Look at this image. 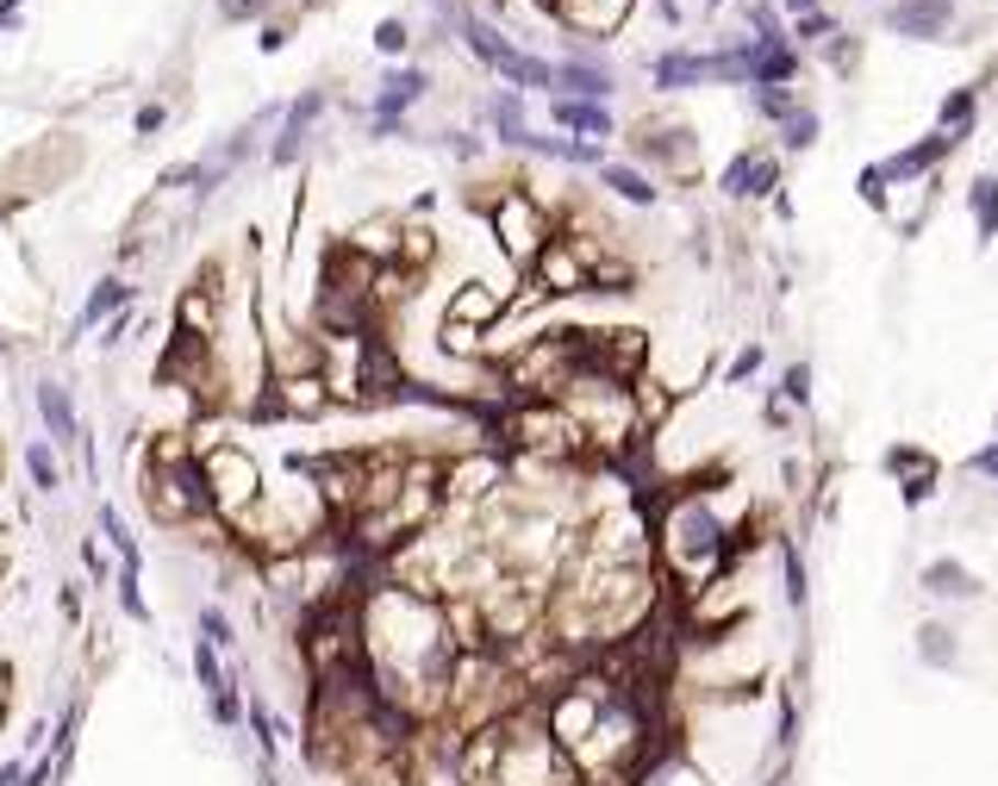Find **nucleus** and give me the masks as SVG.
I'll return each instance as SVG.
<instances>
[{"label":"nucleus","instance_id":"72a5a7b5","mask_svg":"<svg viewBox=\"0 0 998 786\" xmlns=\"http://www.w3.org/2000/svg\"><path fill=\"white\" fill-rule=\"evenodd\" d=\"M811 144H818V113H811V107L780 119V151H811Z\"/></svg>","mask_w":998,"mask_h":786},{"label":"nucleus","instance_id":"603ef678","mask_svg":"<svg viewBox=\"0 0 998 786\" xmlns=\"http://www.w3.org/2000/svg\"><path fill=\"white\" fill-rule=\"evenodd\" d=\"M20 774H25V762H0V786H20Z\"/></svg>","mask_w":998,"mask_h":786},{"label":"nucleus","instance_id":"4c0bfd02","mask_svg":"<svg viewBox=\"0 0 998 786\" xmlns=\"http://www.w3.org/2000/svg\"><path fill=\"white\" fill-rule=\"evenodd\" d=\"M100 531H107V543L119 550V562H125V556H137V538L125 531V518H119L113 506H100Z\"/></svg>","mask_w":998,"mask_h":786},{"label":"nucleus","instance_id":"e433bc0d","mask_svg":"<svg viewBox=\"0 0 998 786\" xmlns=\"http://www.w3.org/2000/svg\"><path fill=\"white\" fill-rule=\"evenodd\" d=\"M787 406H811V363H792L787 375H780V387H774Z\"/></svg>","mask_w":998,"mask_h":786},{"label":"nucleus","instance_id":"bb28decb","mask_svg":"<svg viewBox=\"0 0 998 786\" xmlns=\"http://www.w3.org/2000/svg\"><path fill=\"white\" fill-rule=\"evenodd\" d=\"M244 724H250V737H256V749H263V755L275 762L288 730H281V718L269 711V699H263V693H244Z\"/></svg>","mask_w":998,"mask_h":786},{"label":"nucleus","instance_id":"dca6fc26","mask_svg":"<svg viewBox=\"0 0 998 786\" xmlns=\"http://www.w3.org/2000/svg\"><path fill=\"white\" fill-rule=\"evenodd\" d=\"M955 144H961V137H949V132H930L923 144H905L899 156H886V163H874V169L886 175V188H892V181H923V175L936 169L942 156L955 151Z\"/></svg>","mask_w":998,"mask_h":786},{"label":"nucleus","instance_id":"bf43d9fd","mask_svg":"<svg viewBox=\"0 0 998 786\" xmlns=\"http://www.w3.org/2000/svg\"><path fill=\"white\" fill-rule=\"evenodd\" d=\"M0 344H7V337H0Z\"/></svg>","mask_w":998,"mask_h":786},{"label":"nucleus","instance_id":"4468645a","mask_svg":"<svg viewBox=\"0 0 998 786\" xmlns=\"http://www.w3.org/2000/svg\"><path fill=\"white\" fill-rule=\"evenodd\" d=\"M655 88L662 95H680V88H706V81H724V51L718 57H692V51H668V57H655Z\"/></svg>","mask_w":998,"mask_h":786},{"label":"nucleus","instance_id":"a19ab883","mask_svg":"<svg viewBox=\"0 0 998 786\" xmlns=\"http://www.w3.org/2000/svg\"><path fill=\"white\" fill-rule=\"evenodd\" d=\"M755 375H762V344H748L743 356L724 368V381H730V387H736V381H755Z\"/></svg>","mask_w":998,"mask_h":786},{"label":"nucleus","instance_id":"f704fd0d","mask_svg":"<svg viewBox=\"0 0 998 786\" xmlns=\"http://www.w3.org/2000/svg\"><path fill=\"white\" fill-rule=\"evenodd\" d=\"M748 100H755V113L768 119V125H780V119H792V113H799L792 88H748Z\"/></svg>","mask_w":998,"mask_h":786},{"label":"nucleus","instance_id":"423d86ee","mask_svg":"<svg viewBox=\"0 0 998 786\" xmlns=\"http://www.w3.org/2000/svg\"><path fill=\"white\" fill-rule=\"evenodd\" d=\"M524 275H531V294H537V300H568V294H587V250H580L568 231H556V237L543 244V256Z\"/></svg>","mask_w":998,"mask_h":786},{"label":"nucleus","instance_id":"ddd939ff","mask_svg":"<svg viewBox=\"0 0 998 786\" xmlns=\"http://www.w3.org/2000/svg\"><path fill=\"white\" fill-rule=\"evenodd\" d=\"M506 294L487 288V281H462L456 294H450V312H443V325H468V331H494L499 319H506Z\"/></svg>","mask_w":998,"mask_h":786},{"label":"nucleus","instance_id":"c9c22d12","mask_svg":"<svg viewBox=\"0 0 998 786\" xmlns=\"http://www.w3.org/2000/svg\"><path fill=\"white\" fill-rule=\"evenodd\" d=\"M855 193H862V200H867L874 212H892V188H886V175L874 169V163H867V169L855 175Z\"/></svg>","mask_w":998,"mask_h":786},{"label":"nucleus","instance_id":"7ed1b4c3","mask_svg":"<svg viewBox=\"0 0 998 786\" xmlns=\"http://www.w3.org/2000/svg\"><path fill=\"white\" fill-rule=\"evenodd\" d=\"M193 462H200V480H207L212 512L225 518V524H244V518L256 512V499H263V475H256L250 450L219 438V443H193Z\"/></svg>","mask_w":998,"mask_h":786},{"label":"nucleus","instance_id":"1a4fd4ad","mask_svg":"<svg viewBox=\"0 0 998 786\" xmlns=\"http://www.w3.org/2000/svg\"><path fill=\"white\" fill-rule=\"evenodd\" d=\"M631 151L643 156V163H655V169H668V175H692L699 169V137L687 132V125H636L631 137Z\"/></svg>","mask_w":998,"mask_h":786},{"label":"nucleus","instance_id":"f8f14e48","mask_svg":"<svg viewBox=\"0 0 998 786\" xmlns=\"http://www.w3.org/2000/svg\"><path fill=\"white\" fill-rule=\"evenodd\" d=\"M325 100H331L325 88H307V95H300L288 113H281V132H275V144H269V163H275V169H293V163H300L312 125H319V113H325Z\"/></svg>","mask_w":998,"mask_h":786},{"label":"nucleus","instance_id":"3c124183","mask_svg":"<svg viewBox=\"0 0 998 786\" xmlns=\"http://www.w3.org/2000/svg\"><path fill=\"white\" fill-rule=\"evenodd\" d=\"M57 606H63V618H69V624L81 618V594H76V587H63V594H57Z\"/></svg>","mask_w":998,"mask_h":786},{"label":"nucleus","instance_id":"4d7b16f0","mask_svg":"<svg viewBox=\"0 0 998 786\" xmlns=\"http://www.w3.org/2000/svg\"><path fill=\"white\" fill-rule=\"evenodd\" d=\"M711 7H724V0H711Z\"/></svg>","mask_w":998,"mask_h":786},{"label":"nucleus","instance_id":"6ab92c4d","mask_svg":"<svg viewBox=\"0 0 998 786\" xmlns=\"http://www.w3.org/2000/svg\"><path fill=\"white\" fill-rule=\"evenodd\" d=\"M612 88H618V76L599 57H568V63H556V95H568V100H606Z\"/></svg>","mask_w":998,"mask_h":786},{"label":"nucleus","instance_id":"37998d69","mask_svg":"<svg viewBox=\"0 0 998 786\" xmlns=\"http://www.w3.org/2000/svg\"><path fill=\"white\" fill-rule=\"evenodd\" d=\"M132 125H137V137H156L163 125H169V107H156V100H151V107H137Z\"/></svg>","mask_w":998,"mask_h":786},{"label":"nucleus","instance_id":"a211bd4d","mask_svg":"<svg viewBox=\"0 0 998 786\" xmlns=\"http://www.w3.org/2000/svg\"><path fill=\"white\" fill-rule=\"evenodd\" d=\"M886 25H892L899 38H942V32L955 25V0H899Z\"/></svg>","mask_w":998,"mask_h":786},{"label":"nucleus","instance_id":"0eeeda50","mask_svg":"<svg viewBox=\"0 0 998 786\" xmlns=\"http://www.w3.org/2000/svg\"><path fill=\"white\" fill-rule=\"evenodd\" d=\"M718 188H724V200H774L780 193V151H768V144L736 151L718 175Z\"/></svg>","mask_w":998,"mask_h":786},{"label":"nucleus","instance_id":"b1692460","mask_svg":"<svg viewBox=\"0 0 998 786\" xmlns=\"http://www.w3.org/2000/svg\"><path fill=\"white\" fill-rule=\"evenodd\" d=\"M918 662L923 668H936V674H955L961 668V643H955V631L949 624H918Z\"/></svg>","mask_w":998,"mask_h":786},{"label":"nucleus","instance_id":"20e7f679","mask_svg":"<svg viewBox=\"0 0 998 786\" xmlns=\"http://www.w3.org/2000/svg\"><path fill=\"white\" fill-rule=\"evenodd\" d=\"M480 212H487V225H494V237H499V250H506V263H512V269H531V263L543 256V244L556 237L543 200L524 188V181H506V188H499Z\"/></svg>","mask_w":998,"mask_h":786},{"label":"nucleus","instance_id":"49530a36","mask_svg":"<svg viewBox=\"0 0 998 786\" xmlns=\"http://www.w3.org/2000/svg\"><path fill=\"white\" fill-rule=\"evenodd\" d=\"M443 144H450V156H462V163L480 156V137H468V132H443Z\"/></svg>","mask_w":998,"mask_h":786},{"label":"nucleus","instance_id":"864d4df0","mask_svg":"<svg viewBox=\"0 0 998 786\" xmlns=\"http://www.w3.org/2000/svg\"><path fill=\"white\" fill-rule=\"evenodd\" d=\"M13 20H20V0H7V7H0V32H7Z\"/></svg>","mask_w":998,"mask_h":786},{"label":"nucleus","instance_id":"473e14b6","mask_svg":"<svg viewBox=\"0 0 998 786\" xmlns=\"http://www.w3.org/2000/svg\"><path fill=\"white\" fill-rule=\"evenodd\" d=\"M25 475H32V487H38V494H57V487H63L57 450H51V443H32V450H25Z\"/></svg>","mask_w":998,"mask_h":786},{"label":"nucleus","instance_id":"393cba45","mask_svg":"<svg viewBox=\"0 0 998 786\" xmlns=\"http://www.w3.org/2000/svg\"><path fill=\"white\" fill-rule=\"evenodd\" d=\"M768 749L780 755V767L792 762V749H799V693L792 687H774V737Z\"/></svg>","mask_w":998,"mask_h":786},{"label":"nucleus","instance_id":"58836bf2","mask_svg":"<svg viewBox=\"0 0 998 786\" xmlns=\"http://www.w3.org/2000/svg\"><path fill=\"white\" fill-rule=\"evenodd\" d=\"M406 44H412L406 20H381V25H375V51H381V57H406Z\"/></svg>","mask_w":998,"mask_h":786},{"label":"nucleus","instance_id":"7c9ffc66","mask_svg":"<svg viewBox=\"0 0 998 786\" xmlns=\"http://www.w3.org/2000/svg\"><path fill=\"white\" fill-rule=\"evenodd\" d=\"M774 550H780V580H787L780 594H787V606H792V612H806V599H811V575H806V556H799V543H792V538H780Z\"/></svg>","mask_w":998,"mask_h":786},{"label":"nucleus","instance_id":"2f4dec72","mask_svg":"<svg viewBox=\"0 0 998 786\" xmlns=\"http://www.w3.org/2000/svg\"><path fill=\"white\" fill-rule=\"evenodd\" d=\"M193 631L207 636V643H212L219 655H231V650H237V624H231V612H225V606H200V612H193Z\"/></svg>","mask_w":998,"mask_h":786},{"label":"nucleus","instance_id":"5701e85b","mask_svg":"<svg viewBox=\"0 0 998 786\" xmlns=\"http://www.w3.org/2000/svg\"><path fill=\"white\" fill-rule=\"evenodd\" d=\"M137 300V288L125 281V275H107L95 294H88V307H81V319H76V331H95L100 319H113V312H125Z\"/></svg>","mask_w":998,"mask_h":786},{"label":"nucleus","instance_id":"a18cd8bd","mask_svg":"<svg viewBox=\"0 0 998 786\" xmlns=\"http://www.w3.org/2000/svg\"><path fill=\"white\" fill-rule=\"evenodd\" d=\"M219 13L225 20H256V13H269V0H219Z\"/></svg>","mask_w":998,"mask_h":786},{"label":"nucleus","instance_id":"09e8293b","mask_svg":"<svg viewBox=\"0 0 998 786\" xmlns=\"http://www.w3.org/2000/svg\"><path fill=\"white\" fill-rule=\"evenodd\" d=\"M824 57H830V63H836V69H855V44H849V38H843V32H836V38H830V44H824Z\"/></svg>","mask_w":998,"mask_h":786},{"label":"nucleus","instance_id":"052dcab7","mask_svg":"<svg viewBox=\"0 0 998 786\" xmlns=\"http://www.w3.org/2000/svg\"><path fill=\"white\" fill-rule=\"evenodd\" d=\"M892 7H899V0H892Z\"/></svg>","mask_w":998,"mask_h":786},{"label":"nucleus","instance_id":"5fc2aeb1","mask_svg":"<svg viewBox=\"0 0 998 786\" xmlns=\"http://www.w3.org/2000/svg\"><path fill=\"white\" fill-rule=\"evenodd\" d=\"M792 13H799V20H806V13H818V0H787Z\"/></svg>","mask_w":998,"mask_h":786},{"label":"nucleus","instance_id":"6e6552de","mask_svg":"<svg viewBox=\"0 0 998 786\" xmlns=\"http://www.w3.org/2000/svg\"><path fill=\"white\" fill-rule=\"evenodd\" d=\"M431 95V76L424 69H387L381 76V95H375V119H368V132L375 137H393V132H406V113L419 107V100Z\"/></svg>","mask_w":998,"mask_h":786},{"label":"nucleus","instance_id":"ea45409f","mask_svg":"<svg viewBox=\"0 0 998 786\" xmlns=\"http://www.w3.org/2000/svg\"><path fill=\"white\" fill-rule=\"evenodd\" d=\"M830 38H836V20H830L824 7H818V13H806V20H799V44H818V51H824Z\"/></svg>","mask_w":998,"mask_h":786},{"label":"nucleus","instance_id":"13d9d810","mask_svg":"<svg viewBox=\"0 0 998 786\" xmlns=\"http://www.w3.org/2000/svg\"><path fill=\"white\" fill-rule=\"evenodd\" d=\"M307 7H319V0H307Z\"/></svg>","mask_w":998,"mask_h":786},{"label":"nucleus","instance_id":"9b49d317","mask_svg":"<svg viewBox=\"0 0 998 786\" xmlns=\"http://www.w3.org/2000/svg\"><path fill=\"white\" fill-rule=\"evenodd\" d=\"M506 480V462H499V450H475V456H450L443 462V499H456V506H468V499H487Z\"/></svg>","mask_w":998,"mask_h":786},{"label":"nucleus","instance_id":"412c9836","mask_svg":"<svg viewBox=\"0 0 998 786\" xmlns=\"http://www.w3.org/2000/svg\"><path fill=\"white\" fill-rule=\"evenodd\" d=\"M38 419L51 431V443H81V419H76V400L63 381H38Z\"/></svg>","mask_w":998,"mask_h":786},{"label":"nucleus","instance_id":"9d476101","mask_svg":"<svg viewBox=\"0 0 998 786\" xmlns=\"http://www.w3.org/2000/svg\"><path fill=\"white\" fill-rule=\"evenodd\" d=\"M886 475L899 480V499L905 506H911V512H918L923 499H936V480H942V462L930 456V450H918V443H892V450H886Z\"/></svg>","mask_w":998,"mask_h":786},{"label":"nucleus","instance_id":"f3484780","mask_svg":"<svg viewBox=\"0 0 998 786\" xmlns=\"http://www.w3.org/2000/svg\"><path fill=\"white\" fill-rule=\"evenodd\" d=\"M550 119H556L562 132H575L587 137V144H599V137H612L618 132V119L606 100H568V95H550Z\"/></svg>","mask_w":998,"mask_h":786},{"label":"nucleus","instance_id":"6e6d98bb","mask_svg":"<svg viewBox=\"0 0 998 786\" xmlns=\"http://www.w3.org/2000/svg\"><path fill=\"white\" fill-rule=\"evenodd\" d=\"M0 219H7V200H0Z\"/></svg>","mask_w":998,"mask_h":786},{"label":"nucleus","instance_id":"f257e3e1","mask_svg":"<svg viewBox=\"0 0 998 786\" xmlns=\"http://www.w3.org/2000/svg\"><path fill=\"white\" fill-rule=\"evenodd\" d=\"M655 550L668 562V575L687 587V594H706L711 580H724L743 556V531H730L718 506L706 494H674L662 512H655Z\"/></svg>","mask_w":998,"mask_h":786},{"label":"nucleus","instance_id":"2eb2a0df","mask_svg":"<svg viewBox=\"0 0 998 786\" xmlns=\"http://www.w3.org/2000/svg\"><path fill=\"white\" fill-rule=\"evenodd\" d=\"M631 786H711V774H706L699 762H692V755H687L680 743H662V749L650 755V762H643V767L631 774Z\"/></svg>","mask_w":998,"mask_h":786},{"label":"nucleus","instance_id":"c85d7f7f","mask_svg":"<svg viewBox=\"0 0 998 786\" xmlns=\"http://www.w3.org/2000/svg\"><path fill=\"white\" fill-rule=\"evenodd\" d=\"M487 113H494L499 144H512V151H519V144H524V132H531V125H524V95H519V88H499Z\"/></svg>","mask_w":998,"mask_h":786},{"label":"nucleus","instance_id":"8fccbe9b","mask_svg":"<svg viewBox=\"0 0 998 786\" xmlns=\"http://www.w3.org/2000/svg\"><path fill=\"white\" fill-rule=\"evenodd\" d=\"M193 181V163H169V169L156 175V188H188Z\"/></svg>","mask_w":998,"mask_h":786},{"label":"nucleus","instance_id":"cd10ccee","mask_svg":"<svg viewBox=\"0 0 998 786\" xmlns=\"http://www.w3.org/2000/svg\"><path fill=\"white\" fill-rule=\"evenodd\" d=\"M974 119H979V88H955V95L936 107V132H949V137H974Z\"/></svg>","mask_w":998,"mask_h":786},{"label":"nucleus","instance_id":"4be33fe9","mask_svg":"<svg viewBox=\"0 0 998 786\" xmlns=\"http://www.w3.org/2000/svg\"><path fill=\"white\" fill-rule=\"evenodd\" d=\"M599 188H606V193H618L624 207H643V212H650L655 200H662V188H655L650 175L636 169V163H599Z\"/></svg>","mask_w":998,"mask_h":786},{"label":"nucleus","instance_id":"79ce46f5","mask_svg":"<svg viewBox=\"0 0 998 786\" xmlns=\"http://www.w3.org/2000/svg\"><path fill=\"white\" fill-rule=\"evenodd\" d=\"M125 337H132V307H125V312H113V319H107V331H100V350H119V344H125Z\"/></svg>","mask_w":998,"mask_h":786},{"label":"nucleus","instance_id":"de8ad7c7","mask_svg":"<svg viewBox=\"0 0 998 786\" xmlns=\"http://www.w3.org/2000/svg\"><path fill=\"white\" fill-rule=\"evenodd\" d=\"M967 468H974V475H993V480H998V438L986 443V450H974V456H967Z\"/></svg>","mask_w":998,"mask_h":786},{"label":"nucleus","instance_id":"39448f33","mask_svg":"<svg viewBox=\"0 0 998 786\" xmlns=\"http://www.w3.org/2000/svg\"><path fill=\"white\" fill-rule=\"evenodd\" d=\"M462 38H468V51H475L487 69H499V76L512 81L519 95L524 88H550V95H556V63H543V57H531V51H519V44H506L487 20L462 13Z\"/></svg>","mask_w":998,"mask_h":786},{"label":"nucleus","instance_id":"f03ea898","mask_svg":"<svg viewBox=\"0 0 998 786\" xmlns=\"http://www.w3.org/2000/svg\"><path fill=\"white\" fill-rule=\"evenodd\" d=\"M137 494H144V506H151L156 524H169V531H181V524H193L200 512H212L200 462H193V438H163L156 443Z\"/></svg>","mask_w":998,"mask_h":786},{"label":"nucleus","instance_id":"c756f323","mask_svg":"<svg viewBox=\"0 0 998 786\" xmlns=\"http://www.w3.org/2000/svg\"><path fill=\"white\" fill-rule=\"evenodd\" d=\"M137 575H144V556H125L113 575V594H119V612L132 618V624H151V599L137 594Z\"/></svg>","mask_w":998,"mask_h":786},{"label":"nucleus","instance_id":"c03bdc74","mask_svg":"<svg viewBox=\"0 0 998 786\" xmlns=\"http://www.w3.org/2000/svg\"><path fill=\"white\" fill-rule=\"evenodd\" d=\"M81 568H88V575H95L100 587L113 580V568H107V550H100V543H81Z\"/></svg>","mask_w":998,"mask_h":786},{"label":"nucleus","instance_id":"aec40b11","mask_svg":"<svg viewBox=\"0 0 998 786\" xmlns=\"http://www.w3.org/2000/svg\"><path fill=\"white\" fill-rule=\"evenodd\" d=\"M918 587L930 599H974L979 594V575L967 568V562H955V556H936V562H923Z\"/></svg>","mask_w":998,"mask_h":786},{"label":"nucleus","instance_id":"a878e982","mask_svg":"<svg viewBox=\"0 0 998 786\" xmlns=\"http://www.w3.org/2000/svg\"><path fill=\"white\" fill-rule=\"evenodd\" d=\"M967 212H974V237L993 244L998 237V175H974L967 181Z\"/></svg>","mask_w":998,"mask_h":786}]
</instances>
